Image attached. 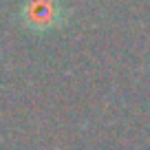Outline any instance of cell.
<instances>
[{"label":"cell","mask_w":150,"mask_h":150,"mask_svg":"<svg viewBox=\"0 0 150 150\" xmlns=\"http://www.w3.org/2000/svg\"><path fill=\"white\" fill-rule=\"evenodd\" d=\"M18 24L31 35H47L69 24L71 11L62 0H22L18 9Z\"/></svg>","instance_id":"6da1fadb"}]
</instances>
